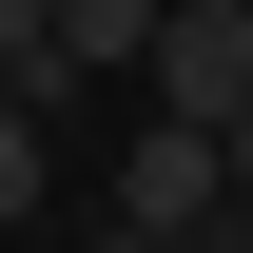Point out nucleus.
<instances>
[{
	"label": "nucleus",
	"mask_w": 253,
	"mask_h": 253,
	"mask_svg": "<svg viewBox=\"0 0 253 253\" xmlns=\"http://www.w3.org/2000/svg\"><path fill=\"white\" fill-rule=\"evenodd\" d=\"M39 175H59V117H39V97H0V214H39Z\"/></svg>",
	"instance_id": "obj_4"
},
{
	"label": "nucleus",
	"mask_w": 253,
	"mask_h": 253,
	"mask_svg": "<svg viewBox=\"0 0 253 253\" xmlns=\"http://www.w3.org/2000/svg\"><path fill=\"white\" fill-rule=\"evenodd\" d=\"M39 20H59V0H0V59H20V39H39Z\"/></svg>",
	"instance_id": "obj_5"
},
{
	"label": "nucleus",
	"mask_w": 253,
	"mask_h": 253,
	"mask_svg": "<svg viewBox=\"0 0 253 253\" xmlns=\"http://www.w3.org/2000/svg\"><path fill=\"white\" fill-rule=\"evenodd\" d=\"M136 78H156V117H195V136L253 117V0H156V59Z\"/></svg>",
	"instance_id": "obj_1"
},
{
	"label": "nucleus",
	"mask_w": 253,
	"mask_h": 253,
	"mask_svg": "<svg viewBox=\"0 0 253 253\" xmlns=\"http://www.w3.org/2000/svg\"><path fill=\"white\" fill-rule=\"evenodd\" d=\"M117 214H136V234H195V214H214V136H195V117H156V136L117 156Z\"/></svg>",
	"instance_id": "obj_2"
},
{
	"label": "nucleus",
	"mask_w": 253,
	"mask_h": 253,
	"mask_svg": "<svg viewBox=\"0 0 253 253\" xmlns=\"http://www.w3.org/2000/svg\"><path fill=\"white\" fill-rule=\"evenodd\" d=\"M39 39H59V78H97V59H156V0H59Z\"/></svg>",
	"instance_id": "obj_3"
}]
</instances>
